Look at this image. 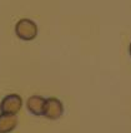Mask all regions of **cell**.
I'll return each instance as SVG.
<instances>
[{
  "label": "cell",
  "mask_w": 131,
  "mask_h": 133,
  "mask_svg": "<svg viewBox=\"0 0 131 133\" xmlns=\"http://www.w3.org/2000/svg\"><path fill=\"white\" fill-rule=\"evenodd\" d=\"M37 25L36 23L28 18H22L15 24V34L19 39L24 42H31L37 37Z\"/></svg>",
  "instance_id": "obj_1"
},
{
  "label": "cell",
  "mask_w": 131,
  "mask_h": 133,
  "mask_svg": "<svg viewBox=\"0 0 131 133\" xmlns=\"http://www.w3.org/2000/svg\"><path fill=\"white\" fill-rule=\"evenodd\" d=\"M18 126V117L16 114H7L0 113V133L13 132Z\"/></svg>",
  "instance_id": "obj_5"
},
{
  "label": "cell",
  "mask_w": 131,
  "mask_h": 133,
  "mask_svg": "<svg viewBox=\"0 0 131 133\" xmlns=\"http://www.w3.org/2000/svg\"><path fill=\"white\" fill-rule=\"evenodd\" d=\"M22 107L21 97L16 93L7 94L3 98L0 103V112L1 113H7V114H18L19 111Z\"/></svg>",
  "instance_id": "obj_3"
},
{
  "label": "cell",
  "mask_w": 131,
  "mask_h": 133,
  "mask_svg": "<svg viewBox=\"0 0 131 133\" xmlns=\"http://www.w3.org/2000/svg\"><path fill=\"white\" fill-rule=\"evenodd\" d=\"M63 114H64V104H63V102L58 98H55V97L46 98L43 114L44 117L50 119V121H56Z\"/></svg>",
  "instance_id": "obj_2"
},
{
  "label": "cell",
  "mask_w": 131,
  "mask_h": 133,
  "mask_svg": "<svg viewBox=\"0 0 131 133\" xmlns=\"http://www.w3.org/2000/svg\"><path fill=\"white\" fill-rule=\"evenodd\" d=\"M45 101H46V98H44L41 96H31L26 101V108H28V111L31 114H34L36 117H40V116L44 114Z\"/></svg>",
  "instance_id": "obj_4"
},
{
  "label": "cell",
  "mask_w": 131,
  "mask_h": 133,
  "mask_svg": "<svg viewBox=\"0 0 131 133\" xmlns=\"http://www.w3.org/2000/svg\"><path fill=\"white\" fill-rule=\"evenodd\" d=\"M129 53H130V57H131V42H130V45H129Z\"/></svg>",
  "instance_id": "obj_6"
}]
</instances>
